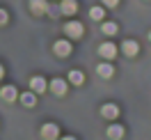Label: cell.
Masks as SVG:
<instances>
[{"label":"cell","mask_w":151,"mask_h":140,"mask_svg":"<svg viewBox=\"0 0 151 140\" xmlns=\"http://www.w3.org/2000/svg\"><path fill=\"white\" fill-rule=\"evenodd\" d=\"M64 32L69 35V37H73V39L83 37V23H78V21H69V23L64 25Z\"/></svg>","instance_id":"1"},{"label":"cell","mask_w":151,"mask_h":140,"mask_svg":"<svg viewBox=\"0 0 151 140\" xmlns=\"http://www.w3.org/2000/svg\"><path fill=\"white\" fill-rule=\"evenodd\" d=\"M57 136H60V129H57L55 124L48 122V124L41 126V138H44V140H57Z\"/></svg>","instance_id":"2"},{"label":"cell","mask_w":151,"mask_h":140,"mask_svg":"<svg viewBox=\"0 0 151 140\" xmlns=\"http://www.w3.org/2000/svg\"><path fill=\"white\" fill-rule=\"evenodd\" d=\"M55 53L60 57H66V55H71V51H73V48H71V44H69V41H66V39H60V41H55Z\"/></svg>","instance_id":"3"},{"label":"cell","mask_w":151,"mask_h":140,"mask_svg":"<svg viewBox=\"0 0 151 140\" xmlns=\"http://www.w3.org/2000/svg\"><path fill=\"white\" fill-rule=\"evenodd\" d=\"M30 9H32V14L41 16V14L48 12V2L46 0H30Z\"/></svg>","instance_id":"4"},{"label":"cell","mask_w":151,"mask_h":140,"mask_svg":"<svg viewBox=\"0 0 151 140\" xmlns=\"http://www.w3.org/2000/svg\"><path fill=\"white\" fill-rule=\"evenodd\" d=\"M50 90H53L57 96H62V94L66 92V81L64 78H53V81H50Z\"/></svg>","instance_id":"5"},{"label":"cell","mask_w":151,"mask_h":140,"mask_svg":"<svg viewBox=\"0 0 151 140\" xmlns=\"http://www.w3.org/2000/svg\"><path fill=\"white\" fill-rule=\"evenodd\" d=\"M99 53L103 57H108V60H112V57L117 55V46L110 44V41H108V44H101V46H99Z\"/></svg>","instance_id":"6"},{"label":"cell","mask_w":151,"mask_h":140,"mask_svg":"<svg viewBox=\"0 0 151 140\" xmlns=\"http://www.w3.org/2000/svg\"><path fill=\"white\" fill-rule=\"evenodd\" d=\"M76 9H78V2H76V0H62V5H60V12L66 14V16L76 14Z\"/></svg>","instance_id":"7"},{"label":"cell","mask_w":151,"mask_h":140,"mask_svg":"<svg viewBox=\"0 0 151 140\" xmlns=\"http://www.w3.org/2000/svg\"><path fill=\"white\" fill-rule=\"evenodd\" d=\"M101 115H103L105 120H114V117L119 115V108H117L114 103H105L103 108H101Z\"/></svg>","instance_id":"8"},{"label":"cell","mask_w":151,"mask_h":140,"mask_svg":"<svg viewBox=\"0 0 151 140\" xmlns=\"http://www.w3.org/2000/svg\"><path fill=\"white\" fill-rule=\"evenodd\" d=\"M0 96H2L5 101H14V99L19 96V92H16V87H14V85H5V87L0 90Z\"/></svg>","instance_id":"9"},{"label":"cell","mask_w":151,"mask_h":140,"mask_svg":"<svg viewBox=\"0 0 151 140\" xmlns=\"http://www.w3.org/2000/svg\"><path fill=\"white\" fill-rule=\"evenodd\" d=\"M124 53H126V55H137V51H140V46H137V41H133V39H128V41H124Z\"/></svg>","instance_id":"10"},{"label":"cell","mask_w":151,"mask_h":140,"mask_svg":"<svg viewBox=\"0 0 151 140\" xmlns=\"http://www.w3.org/2000/svg\"><path fill=\"white\" fill-rule=\"evenodd\" d=\"M30 87H32L35 92H46V81H44L41 76H35V78L30 81Z\"/></svg>","instance_id":"11"},{"label":"cell","mask_w":151,"mask_h":140,"mask_svg":"<svg viewBox=\"0 0 151 140\" xmlns=\"http://www.w3.org/2000/svg\"><path fill=\"white\" fill-rule=\"evenodd\" d=\"M108 138H110V140H119V138H124V126H119V124H112V126L108 129Z\"/></svg>","instance_id":"12"},{"label":"cell","mask_w":151,"mask_h":140,"mask_svg":"<svg viewBox=\"0 0 151 140\" xmlns=\"http://www.w3.org/2000/svg\"><path fill=\"white\" fill-rule=\"evenodd\" d=\"M96 71H99V76H101V78H110L114 69H112V65L103 62V65H99V67H96Z\"/></svg>","instance_id":"13"},{"label":"cell","mask_w":151,"mask_h":140,"mask_svg":"<svg viewBox=\"0 0 151 140\" xmlns=\"http://www.w3.org/2000/svg\"><path fill=\"white\" fill-rule=\"evenodd\" d=\"M21 101H23V106H28V108H35L37 106V96L32 92H25V94H21Z\"/></svg>","instance_id":"14"},{"label":"cell","mask_w":151,"mask_h":140,"mask_svg":"<svg viewBox=\"0 0 151 140\" xmlns=\"http://www.w3.org/2000/svg\"><path fill=\"white\" fill-rule=\"evenodd\" d=\"M89 16H92L94 21H101L105 16V9L103 7H92V9H89Z\"/></svg>","instance_id":"15"},{"label":"cell","mask_w":151,"mask_h":140,"mask_svg":"<svg viewBox=\"0 0 151 140\" xmlns=\"http://www.w3.org/2000/svg\"><path fill=\"white\" fill-rule=\"evenodd\" d=\"M103 35H114L117 32V23H112V21H108V23H103Z\"/></svg>","instance_id":"16"},{"label":"cell","mask_w":151,"mask_h":140,"mask_svg":"<svg viewBox=\"0 0 151 140\" xmlns=\"http://www.w3.org/2000/svg\"><path fill=\"white\" fill-rule=\"evenodd\" d=\"M69 83L80 85V83H83V74H80V71H71V74H69Z\"/></svg>","instance_id":"17"},{"label":"cell","mask_w":151,"mask_h":140,"mask_svg":"<svg viewBox=\"0 0 151 140\" xmlns=\"http://www.w3.org/2000/svg\"><path fill=\"white\" fill-rule=\"evenodd\" d=\"M5 23H7V12L0 9V25H5Z\"/></svg>","instance_id":"18"},{"label":"cell","mask_w":151,"mask_h":140,"mask_svg":"<svg viewBox=\"0 0 151 140\" xmlns=\"http://www.w3.org/2000/svg\"><path fill=\"white\" fill-rule=\"evenodd\" d=\"M117 2H119V0H103L105 7H117Z\"/></svg>","instance_id":"19"},{"label":"cell","mask_w":151,"mask_h":140,"mask_svg":"<svg viewBox=\"0 0 151 140\" xmlns=\"http://www.w3.org/2000/svg\"><path fill=\"white\" fill-rule=\"evenodd\" d=\"M2 74H5V69H2V65H0V78H2Z\"/></svg>","instance_id":"20"},{"label":"cell","mask_w":151,"mask_h":140,"mask_svg":"<svg viewBox=\"0 0 151 140\" xmlns=\"http://www.w3.org/2000/svg\"><path fill=\"white\" fill-rule=\"evenodd\" d=\"M62 140H76V138H71V136H66V138H62Z\"/></svg>","instance_id":"21"},{"label":"cell","mask_w":151,"mask_h":140,"mask_svg":"<svg viewBox=\"0 0 151 140\" xmlns=\"http://www.w3.org/2000/svg\"><path fill=\"white\" fill-rule=\"evenodd\" d=\"M149 39H151V32H149Z\"/></svg>","instance_id":"22"}]
</instances>
